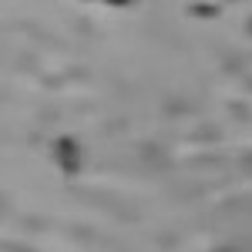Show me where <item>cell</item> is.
<instances>
[{"label": "cell", "mask_w": 252, "mask_h": 252, "mask_svg": "<svg viewBox=\"0 0 252 252\" xmlns=\"http://www.w3.org/2000/svg\"><path fill=\"white\" fill-rule=\"evenodd\" d=\"M54 161H58V168L64 175H78L81 161H84V152H81V145L71 135L54 138Z\"/></svg>", "instance_id": "cell-1"}, {"label": "cell", "mask_w": 252, "mask_h": 252, "mask_svg": "<svg viewBox=\"0 0 252 252\" xmlns=\"http://www.w3.org/2000/svg\"><path fill=\"white\" fill-rule=\"evenodd\" d=\"M104 3H108V7H128L131 0H104Z\"/></svg>", "instance_id": "cell-2"}]
</instances>
